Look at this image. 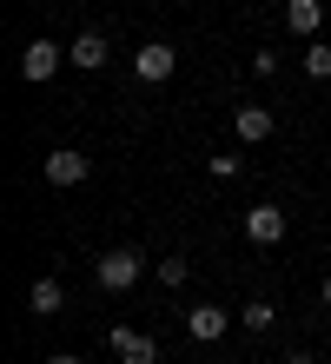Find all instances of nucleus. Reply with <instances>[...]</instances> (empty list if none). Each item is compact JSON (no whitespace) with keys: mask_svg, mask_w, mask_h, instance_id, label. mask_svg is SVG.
I'll use <instances>...</instances> for the list:
<instances>
[{"mask_svg":"<svg viewBox=\"0 0 331 364\" xmlns=\"http://www.w3.org/2000/svg\"><path fill=\"white\" fill-rule=\"evenodd\" d=\"M40 173H47V186H86V173H93V159H86V153H73V146H60V153H47V159H40Z\"/></svg>","mask_w":331,"mask_h":364,"instance_id":"20e7f679","label":"nucleus"},{"mask_svg":"<svg viewBox=\"0 0 331 364\" xmlns=\"http://www.w3.org/2000/svg\"><path fill=\"white\" fill-rule=\"evenodd\" d=\"M232 133L246 139V146H265V139H272V113H265V106H238V113H232Z\"/></svg>","mask_w":331,"mask_h":364,"instance_id":"1a4fd4ad","label":"nucleus"},{"mask_svg":"<svg viewBox=\"0 0 331 364\" xmlns=\"http://www.w3.org/2000/svg\"><path fill=\"white\" fill-rule=\"evenodd\" d=\"M113 358L120 364H159V338L132 331V325H113Z\"/></svg>","mask_w":331,"mask_h":364,"instance_id":"39448f33","label":"nucleus"},{"mask_svg":"<svg viewBox=\"0 0 331 364\" xmlns=\"http://www.w3.org/2000/svg\"><path fill=\"white\" fill-rule=\"evenodd\" d=\"M27 311H33V318H53V311H66V285H60V278H33Z\"/></svg>","mask_w":331,"mask_h":364,"instance_id":"9d476101","label":"nucleus"},{"mask_svg":"<svg viewBox=\"0 0 331 364\" xmlns=\"http://www.w3.org/2000/svg\"><path fill=\"white\" fill-rule=\"evenodd\" d=\"M305 73H312V80H331V47H325V40L305 47Z\"/></svg>","mask_w":331,"mask_h":364,"instance_id":"ddd939ff","label":"nucleus"},{"mask_svg":"<svg viewBox=\"0 0 331 364\" xmlns=\"http://www.w3.org/2000/svg\"><path fill=\"white\" fill-rule=\"evenodd\" d=\"M140 272H146V259L132 245H113V252H100V259H93V278H100L106 291H132V285H140Z\"/></svg>","mask_w":331,"mask_h":364,"instance_id":"f257e3e1","label":"nucleus"},{"mask_svg":"<svg viewBox=\"0 0 331 364\" xmlns=\"http://www.w3.org/2000/svg\"><path fill=\"white\" fill-rule=\"evenodd\" d=\"M206 166H212V179H238V159H232V153H212Z\"/></svg>","mask_w":331,"mask_h":364,"instance_id":"2eb2a0df","label":"nucleus"},{"mask_svg":"<svg viewBox=\"0 0 331 364\" xmlns=\"http://www.w3.org/2000/svg\"><path fill=\"white\" fill-rule=\"evenodd\" d=\"M60 60H66V47H53V40H27V47H20V80L47 87V80L60 73Z\"/></svg>","mask_w":331,"mask_h":364,"instance_id":"7ed1b4c3","label":"nucleus"},{"mask_svg":"<svg viewBox=\"0 0 331 364\" xmlns=\"http://www.w3.org/2000/svg\"><path fill=\"white\" fill-rule=\"evenodd\" d=\"M47 364H86V358H73V351H53V358H47Z\"/></svg>","mask_w":331,"mask_h":364,"instance_id":"dca6fc26","label":"nucleus"},{"mask_svg":"<svg viewBox=\"0 0 331 364\" xmlns=\"http://www.w3.org/2000/svg\"><path fill=\"white\" fill-rule=\"evenodd\" d=\"M285 364H318V358H312V351H292V358H285Z\"/></svg>","mask_w":331,"mask_h":364,"instance_id":"f3484780","label":"nucleus"},{"mask_svg":"<svg viewBox=\"0 0 331 364\" xmlns=\"http://www.w3.org/2000/svg\"><path fill=\"white\" fill-rule=\"evenodd\" d=\"M172 67H179V53H172L166 40H146V47L132 53V80H140V87H166Z\"/></svg>","mask_w":331,"mask_h":364,"instance_id":"f03ea898","label":"nucleus"},{"mask_svg":"<svg viewBox=\"0 0 331 364\" xmlns=\"http://www.w3.org/2000/svg\"><path fill=\"white\" fill-rule=\"evenodd\" d=\"M226 325H232V311H219V305H192L186 311V338H192V345H219Z\"/></svg>","mask_w":331,"mask_h":364,"instance_id":"423d86ee","label":"nucleus"},{"mask_svg":"<svg viewBox=\"0 0 331 364\" xmlns=\"http://www.w3.org/2000/svg\"><path fill=\"white\" fill-rule=\"evenodd\" d=\"M66 60H73L80 73H100L106 60H113V47H106V33H93V27H86V33L73 40V47H66Z\"/></svg>","mask_w":331,"mask_h":364,"instance_id":"0eeeda50","label":"nucleus"},{"mask_svg":"<svg viewBox=\"0 0 331 364\" xmlns=\"http://www.w3.org/2000/svg\"><path fill=\"white\" fill-rule=\"evenodd\" d=\"M186 278H192V265L179 259V252H172V259H159V285H172V291H179Z\"/></svg>","mask_w":331,"mask_h":364,"instance_id":"4468645a","label":"nucleus"},{"mask_svg":"<svg viewBox=\"0 0 331 364\" xmlns=\"http://www.w3.org/2000/svg\"><path fill=\"white\" fill-rule=\"evenodd\" d=\"M238 325H246L252 338H265V331H272V325H278V311H272V305H265V298H252V305H246V311H238Z\"/></svg>","mask_w":331,"mask_h":364,"instance_id":"f8f14e48","label":"nucleus"},{"mask_svg":"<svg viewBox=\"0 0 331 364\" xmlns=\"http://www.w3.org/2000/svg\"><path fill=\"white\" fill-rule=\"evenodd\" d=\"M318 20H325V0H285V27H292L298 40H312Z\"/></svg>","mask_w":331,"mask_h":364,"instance_id":"9b49d317","label":"nucleus"},{"mask_svg":"<svg viewBox=\"0 0 331 364\" xmlns=\"http://www.w3.org/2000/svg\"><path fill=\"white\" fill-rule=\"evenodd\" d=\"M318 298H325V305H331V272H325V291H318Z\"/></svg>","mask_w":331,"mask_h":364,"instance_id":"a211bd4d","label":"nucleus"},{"mask_svg":"<svg viewBox=\"0 0 331 364\" xmlns=\"http://www.w3.org/2000/svg\"><path fill=\"white\" fill-rule=\"evenodd\" d=\"M246 239H252V245H278V239H285V212H278V205H252V212H246Z\"/></svg>","mask_w":331,"mask_h":364,"instance_id":"6e6552de","label":"nucleus"}]
</instances>
